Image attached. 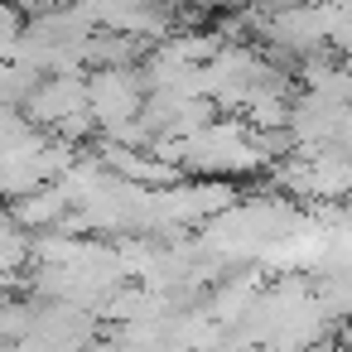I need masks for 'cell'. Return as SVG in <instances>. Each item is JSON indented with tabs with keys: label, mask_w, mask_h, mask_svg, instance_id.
<instances>
[]
</instances>
